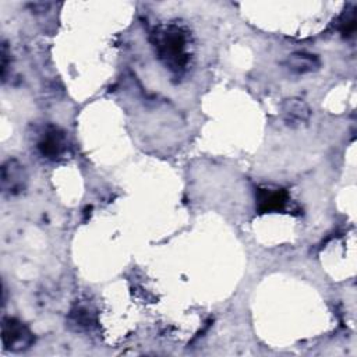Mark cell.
I'll return each mask as SVG.
<instances>
[{
	"label": "cell",
	"instance_id": "cell-5",
	"mask_svg": "<svg viewBox=\"0 0 357 357\" xmlns=\"http://www.w3.org/2000/svg\"><path fill=\"white\" fill-rule=\"evenodd\" d=\"M40 153L46 158H50V159H54L57 158L63 148H64V135L61 131H59L57 128H50L47 130L42 139L39 141V145H38Z\"/></svg>",
	"mask_w": 357,
	"mask_h": 357
},
{
	"label": "cell",
	"instance_id": "cell-7",
	"mask_svg": "<svg viewBox=\"0 0 357 357\" xmlns=\"http://www.w3.org/2000/svg\"><path fill=\"white\" fill-rule=\"evenodd\" d=\"M319 61L314 54L310 53H294L289 57V67L296 73H310L318 68Z\"/></svg>",
	"mask_w": 357,
	"mask_h": 357
},
{
	"label": "cell",
	"instance_id": "cell-2",
	"mask_svg": "<svg viewBox=\"0 0 357 357\" xmlns=\"http://www.w3.org/2000/svg\"><path fill=\"white\" fill-rule=\"evenodd\" d=\"M3 346L11 351H21L33 343L32 332L15 318H4L1 324Z\"/></svg>",
	"mask_w": 357,
	"mask_h": 357
},
{
	"label": "cell",
	"instance_id": "cell-6",
	"mask_svg": "<svg viewBox=\"0 0 357 357\" xmlns=\"http://www.w3.org/2000/svg\"><path fill=\"white\" fill-rule=\"evenodd\" d=\"M283 117L289 124L304 123L310 117V109L300 99H289L283 105Z\"/></svg>",
	"mask_w": 357,
	"mask_h": 357
},
{
	"label": "cell",
	"instance_id": "cell-4",
	"mask_svg": "<svg viewBox=\"0 0 357 357\" xmlns=\"http://www.w3.org/2000/svg\"><path fill=\"white\" fill-rule=\"evenodd\" d=\"M287 201V192L282 188H259L257 192V208L261 213L279 211Z\"/></svg>",
	"mask_w": 357,
	"mask_h": 357
},
{
	"label": "cell",
	"instance_id": "cell-3",
	"mask_svg": "<svg viewBox=\"0 0 357 357\" xmlns=\"http://www.w3.org/2000/svg\"><path fill=\"white\" fill-rule=\"evenodd\" d=\"M26 185V174L24 166L10 159L1 167V188L4 192L14 195L21 192Z\"/></svg>",
	"mask_w": 357,
	"mask_h": 357
},
{
	"label": "cell",
	"instance_id": "cell-1",
	"mask_svg": "<svg viewBox=\"0 0 357 357\" xmlns=\"http://www.w3.org/2000/svg\"><path fill=\"white\" fill-rule=\"evenodd\" d=\"M155 46L165 63L173 68H180L185 64V36L178 28L170 26L159 32Z\"/></svg>",
	"mask_w": 357,
	"mask_h": 357
}]
</instances>
